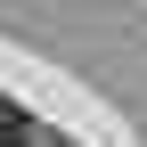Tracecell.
Segmentation results:
<instances>
[{"label": "cell", "instance_id": "obj_1", "mask_svg": "<svg viewBox=\"0 0 147 147\" xmlns=\"http://www.w3.org/2000/svg\"><path fill=\"white\" fill-rule=\"evenodd\" d=\"M0 147H25V115L16 106H0Z\"/></svg>", "mask_w": 147, "mask_h": 147}]
</instances>
